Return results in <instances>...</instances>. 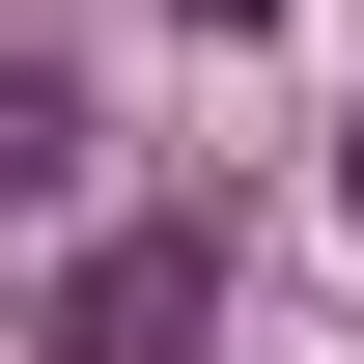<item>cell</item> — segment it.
<instances>
[{"label":"cell","instance_id":"3957f363","mask_svg":"<svg viewBox=\"0 0 364 364\" xmlns=\"http://www.w3.org/2000/svg\"><path fill=\"white\" fill-rule=\"evenodd\" d=\"M336 196H364V140H336Z\"/></svg>","mask_w":364,"mask_h":364},{"label":"cell","instance_id":"6da1fadb","mask_svg":"<svg viewBox=\"0 0 364 364\" xmlns=\"http://www.w3.org/2000/svg\"><path fill=\"white\" fill-rule=\"evenodd\" d=\"M196 336H225V225H112L56 280V364H196Z\"/></svg>","mask_w":364,"mask_h":364},{"label":"cell","instance_id":"7a4b0ae2","mask_svg":"<svg viewBox=\"0 0 364 364\" xmlns=\"http://www.w3.org/2000/svg\"><path fill=\"white\" fill-rule=\"evenodd\" d=\"M56 168H85V85H56V56H28V28H0V225H28V196H56Z\"/></svg>","mask_w":364,"mask_h":364}]
</instances>
